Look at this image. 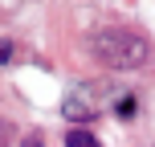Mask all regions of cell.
<instances>
[{
  "label": "cell",
  "instance_id": "6da1fadb",
  "mask_svg": "<svg viewBox=\"0 0 155 147\" xmlns=\"http://www.w3.org/2000/svg\"><path fill=\"white\" fill-rule=\"evenodd\" d=\"M94 57L110 70H139L151 57V45L135 29H102L94 33Z\"/></svg>",
  "mask_w": 155,
  "mask_h": 147
},
{
  "label": "cell",
  "instance_id": "7a4b0ae2",
  "mask_svg": "<svg viewBox=\"0 0 155 147\" xmlns=\"http://www.w3.org/2000/svg\"><path fill=\"white\" fill-rule=\"evenodd\" d=\"M98 98H102V90L98 86H78V90L65 94V102H61V110H65V119H94L98 115Z\"/></svg>",
  "mask_w": 155,
  "mask_h": 147
},
{
  "label": "cell",
  "instance_id": "5b68a950",
  "mask_svg": "<svg viewBox=\"0 0 155 147\" xmlns=\"http://www.w3.org/2000/svg\"><path fill=\"white\" fill-rule=\"evenodd\" d=\"M21 147H45V139H41V135H25V143Z\"/></svg>",
  "mask_w": 155,
  "mask_h": 147
},
{
  "label": "cell",
  "instance_id": "3957f363",
  "mask_svg": "<svg viewBox=\"0 0 155 147\" xmlns=\"http://www.w3.org/2000/svg\"><path fill=\"white\" fill-rule=\"evenodd\" d=\"M65 147H102V143L94 139L90 131H82V127H74V131L65 135Z\"/></svg>",
  "mask_w": 155,
  "mask_h": 147
},
{
  "label": "cell",
  "instance_id": "277c9868",
  "mask_svg": "<svg viewBox=\"0 0 155 147\" xmlns=\"http://www.w3.org/2000/svg\"><path fill=\"white\" fill-rule=\"evenodd\" d=\"M135 106H139V102H135L131 94H123V98H118V106H114V110H118V119H131V115H135Z\"/></svg>",
  "mask_w": 155,
  "mask_h": 147
}]
</instances>
